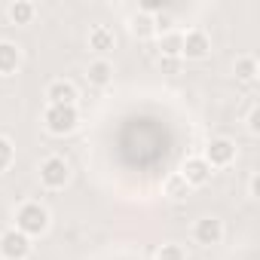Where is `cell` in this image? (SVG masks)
Returning <instances> with one entry per match:
<instances>
[{"instance_id": "1", "label": "cell", "mask_w": 260, "mask_h": 260, "mask_svg": "<svg viewBox=\"0 0 260 260\" xmlns=\"http://www.w3.org/2000/svg\"><path fill=\"white\" fill-rule=\"evenodd\" d=\"M16 223V230L19 233H25L28 239H34V236H43L46 230H49V211H46V205H40V202H22L19 208H16V217H13Z\"/></svg>"}, {"instance_id": "2", "label": "cell", "mask_w": 260, "mask_h": 260, "mask_svg": "<svg viewBox=\"0 0 260 260\" xmlns=\"http://www.w3.org/2000/svg\"><path fill=\"white\" fill-rule=\"evenodd\" d=\"M43 125L49 135H71L80 125V110L77 104H46L43 110Z\"/></svg>"}, {"instance_id": "3", "label": "cell", "mask_w": 260, "mask_h": 260, "mask_svg": "<svg viewBox=\"0 0 260 260\" xmlns=\"http://www.w3.org/2000/svg\"><path fill=\"white\" fill-rule=\"evenodd\" d=\"M71 181V166L64 156H46L40 162V184L46 190H64Z\"/></svg>"}, {"instance_id": "4", "label": "cell", "mask_w": 260, "mask_h": 260, "mask_svg": "<svg viewBox=\"0 0 260 260\" xmlns=\"http://www.w3.org/2000/svg\"><path fill=\"white\" fill-rule=\"evenodd\" d=\"M31 239L25 236V233H19L16 226H10V230H4L0 233V257L4 260H28L31 257Z\"/></svg>"}, {"instance_id": "5", "label": "cell", "mask_w": 260, "mask_h": 260, "mask_svg": "<svg viewBox=\"0 0 260 260\" xmlns=\"http://www.w3.org/2000/svg\"><path fill=\"white\" fill-rule=\"evenodd\" d=\"M223 220L220 217H214V214H205V217H199L196 220V226H193V239H196V245H202V248H214V245H220L223 242Z\"/></svg>"}, {"instance_id": "6", "label": "cell", "mask_w": 260, "mask_h": 260, "mask_svg": "<svg viewBox=\"0 0 260 260\" xmlns=\"http://www.w3.org/2000/svg\"><path fill=\"white\" fill-rule=\"evenodd\" d=\"M202 159L211 166V172H214V169H226V166H233V159H236V144H233L230 138H211V141L205 144Z\"/></svg>"}, {"instance_id": "7", "label": "cell", "mask_w": 260, "mask_h": 260, "mask_svg": "<svg viewBox=\"0 0 260 260\" xmlns=\"http://www.w3.org/2000/svg\"><path fill=\"white\" fill-rule=\"evenodd\" d=\"M208 52H211V37H208L202 28H190V31H184L181 58H190V61H202V58H208Z\"/></svg>"}, {"instance_id": "8", "label": "cell", "mask_w": 260, "mask_h": 260, "mask_svg": "<svg viewBox=\"0 0 260 260\" xmlns=\"http://www.w3.org/2000/svg\"><path fill=\"white\" fill-rule=\"evenodd\" d=\"M178 175L190 184V190H196V187H205V184L211 181V166H208L202 156H187Z\"/></svg>"}, {"instance_id": "9", "label": "cell", "mask_w": 260, "mask_h": 260, "mask_svg": "<svg viewBox=\"0 0 260 260\" xmlns=\"http://www.w3.org/2000/svg\"><path fill=\"white\" fill-rule=\"evenodd\" d=\"M77 86L71 80H52L46 86V104H77Z\"/></svg>"}, {"instance_id": "10", "label": "cell", "mask_w": 260, "mask_h": 260, "mask_svg": "<svg viewBox=\"0 0 260 260\" xmlns=\"http://www.w3.org/2000/svg\"><path fill=\"white\" fill-rule=\"evenodd\" d=\"M22 64V49L13 40H0V77H13Z\"/></svg>"}, {"instance_id": "11", "label": "cell", "mask_w": 260, "mask_h": 260, "mask_svg": "<svg viewBox=\"0 0 260 260\" xmlns=\"http://www.w3.org/2000/svg\"><path fill=\"white\" fill-rule=\"evenodd\" d=\"M128 31H132L138 40L156 37V16H150V13H144V10L132 13V16H128Z\"/></svg>"}, {"instance_id": "12", "label": "cell", "mask_w": 260, "mask_h": 260, "mask_svg": "<svg viewBox=\"0 0 260 260\" xmlns=\"http://www.w3.org/2000/svg\"><path fill=\"white\" fill-rule=\"evenodd\" d=\"M113 46H116V34H113L107 25H95V28L89 31V49H92V52L107 55Z\"/></svg>"}, {"instance_id": "13", "label": "cell", "mask_w": 260, "mask_h": 260, "mask_svg": "<svg viewBox=\"0 0 260 260\" xmlns=\"http://www.w3.org/2000/svg\"><path fill=\"white\" fill-rule=\"evenodd\" d=\"M86 77H89V83H92V86L104 89V86H110V83H113V64H110L107 58H95V61H89Z\"/></svg>"}, {"instance_id": "14", "label": "cell", "mask_w": 260, "mask_h": 260, "mask_svg": "<svg viewBox=\"0 0 260 260\" xmlns=\"http://www.w3.org/2000/svg\"><path fill=\"white\" fill-rule=\"evenodd\" d=\"M7 16L13 25H31L34 16H37V7L31 4V0H13V4L7 7Z\"/></svg>"}, {"instance_id": "15", "label": "cell", "mask_w": 260, "mask_h": 260, "mask_svg": "<svg viewBox=\"0 0 260 260\" xmlns=\"http://www.w3.org/2000/svg\"><path fill=\"white\" fill-rule=\"evenodd\" d=\"M181 46H184V31H162L159 34V58H181Z\"/></svg>"}, {"instance_id": "16", "label": "cell", "mask_w": 260, "mask_h": 260, "mask_svg": "<svg viewBox=\"0 0 260 260\" xmlns=\"http://www.w3.org/2000/svg\"><path fill=\"white\" fill-rule=\"evenodd\" d=\"M257 58L254 55H239L236 61H233V74H236V80H242V83H254L257 80Z\"/></svg>"}, {"instance_id": "17", "label": "cell", "mask_w": 260, "mask_h": 260, "mask_svg": "<svg viewBox=\"0 0 260 260\" xmlns=\"http://www.w3.org/2000/svg\"><path fill=\"white\" fill-rule=\"evenodd\" d=\"M162 193L169 196V199H175V202H181V199H187L190 196V184L175 172V175H169L166 178V184H162Z\"/></svg>"}, {"instance_id": "18", "label": "cell", "mask_w": 260, "mask_h": 260, "mask_svg": "<svg viewBox=\"0 0 260 260\" xmlns=\"http://www.w3.org/2000/svg\"><path fill=\"white\" fill-rule=\"evenodd\" d=\"M13 162H16V147H13V141H10V138L0 135V175L10 172V166H13Z\"/></svg>"}, {"instance_id": "19", "label": "cell", "mask_w": 260, "mask_h": 260, "mask_svg": "<svg viewBox=\"0 0 260 260\" xmlns=\"http://www.w3.org/2000/svg\"><path fill=\"white\" fill-rule=\"evenodd\" d=\"M156 260H187V251H184V245H178V242H166V245H159Z\"/></svg>"}, {"instance_id": "20", "label": "cell", "mask_w": 260, "mask_h": 260, "mask_svg": "<svg viewBox=\"0 0 260 260\" xmlns=\"http://www.w3.org/2000/svg\"><path fill=\"white\" fill-rule=\"evenodd\" d=\"M245 125H248V132H251V135H260V107H257V104L248 110V119H245Z\"/></svg>"}, {"instance_id": "21", "label": "cell", "mask_w": 260, "mask_h": 260, "mask_svg": "<svg viewBox=\"0 0 260 260\" xmlns=\"http://www.w3.org/2000/svg\"><path fill=\"white\" fill-rule=\"evenodd\" d=\"M178 64H181V58H159V68H162V71H169V74H175V71H178Z\"/></svg>"}, {"instance_id": "22", "label": "cell", "mask_w": 260, "mask_h": 260, "mask_svg": "<svg viewBox=\"0 0 260 260\" xmlns=\"http://www.w3.org/2000/svg\"><path fill=\"white\" fill-rule=\"evenodd\" d=\"M257 190H260V175H251V181H248V196L257 199Z\"/></svg>"}]
</instances>
